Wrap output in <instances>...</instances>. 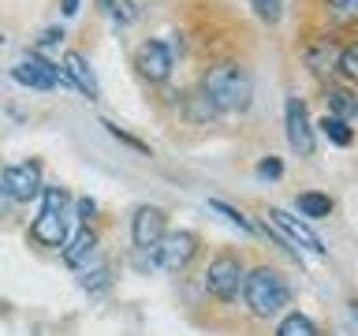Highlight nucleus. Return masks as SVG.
I'll list each match as a JSON object with an SVG mask.
<instances>
[{
	"instance_id": "obj_10",
	"label": "nucleus",
	"mask_w": 358,
	"mask_h": 336,
	"mask_svg": "<svg viewBox=\"0 0 358 336\" xmlns=\"http://www.w3.org/2000/svg\"><path fill=\"white\" fill-rule=\"evenodd\" d=\"M30 239H38L41 246H64V239H67L64 209H49V206H41L38 220L30 224Z\"/></svg>"
},
{
	"instance_id": "obj_23",
	"label": "nucleus",
	"mask_w": 358,
	"mask_h": 336,
	"mask_svg": "<svg viewBox=\"0 0 358 336\" xmlns=\"http://www.w3.org/2000/svg\"><path fill=\"white\" fill-rule=\"evenodd\" d=\"M108 284H112V273H108V265H97L94 273H86V276H83V288H86V291H105Z\"/></svg>"
},
{
	"instance_id": "obj_16",
	"label": "nucleus",
	"mask_w": 358,
	"mask_h": 336,
	"mask_svg": "<svg viewBox=\"0 0 358 336\" xmlns=\"http://www.w3.org/2000/svg\"><path fill=\"white\" fill-rule=\"evenodd\" d=\"M94 246H97V235H94V228H83V232H78L75 239H71V246H64V262L71 265V269H78V265H83L90 254H94Z\"/></svg>"
},
{
	"instance_id": "obj_3",
	"label": "nucleus",
	"mask_w": 358,
	"mask_h": 336,
	"mask_svg": "<svg viewBox=\"0 0 358 336\" xmlns=\"http://www.w3.org/2000/svg\"><path fill=\"white\" fill-rule=\"evenodd\" d=\"M246 280V269L235 254H217L206 269V291L220 302H235L239 299V288Z\"/></svg>"
},
{
	"instance_id": "obj_8",
	"label": "nucleus",
	"mask_w": 358,
	"mask_h": 336,
	"mask_svg": "<svg viewBox=\"0 0 358 336\" xmlns=\"http://www.w3.org/2000/svg\"><path fill=\"white\" fill-rule=\"evenodd\" d=\"M284 123H287V142L299 157H313V127H310V112L302 97H287L284 108Z\"/></svg>"
},
{
	"instance_id": "obj_17",
	"label": "nucleus",
	"mask_w": 358,
	"mask_h": 336,
	"mask_svg": "<svg viewBox=\"0 0 358 336\" xmlns=\"http://www.w3.org/2000/svg\"><path fill=\"white\" fill-rule=\"evenodd\" d=\"M321 134H324V139H329L332 146H351V142H355V131L347 127L343 120L329 116V112H324V120H321Z\"/></svg>"
},
{
	"instance_id": "obj_26",
	"label": "nucleus",
	"mask_w": 358,
	"mask_h": 336,
	"mask_svg": "<svg viewBox=\"0 0 358 336\" xmlns=\"http://www.w3.org/2000/svg\"><path fill=\"white\" fill-rule=\"evenodd\" d=\"M75 209H78V220H83V224H90V220L97 217V202L94 198H78Z\"/></svg>"
},
{
	"instance_id": "obj_12",
	"label": "nucleus",
	"mask_w": 358,
	"mask_h": 336,
	"mask_svg": "<svg viewBox=\"0 0 358 336\" xmlns=\"http://www.w3.org/2000/svg\"><path fill=\"white\" fill-rule=\"evenodd\" d=\"M268 217H273V224H276V228H284V232H287V239L295 243V246L302 243L306 251H313V254H324L321 239H317V235H313V232H310V228H306V224H302L299 217H291L287 209H268Z\"/></svg>"
},
{
	"instance_id": "obj_25",
	"label": "nucleus",
	"mask_w": 358,
	"mask_h": 336,
	"mask_svg": "<svg viewBox=\"0 0 358 336\" xmlns=\"http://www.w3.org/2000/svg\"><path fill=\"white\" fill-rule=\"evenodd\" d=\"M254 11H257V19H265V22H280V0H250Z\"/></svg>"
},
{
	"instance_id": "obj_24",
	"label": "nucleus",
	"mask_w": 358,
	"mask_h": 336,
	"mask_svg": "<svg viewBox=\"0 0 358 336\" xmlns=\"http://www.w3.org/2000/svg\"><path fill=\"white\" fill-rule=\"evenodd\" d=\"M209 209H217V213H224V217H228L231 224H239V228H243V232H254V224H250V220H246V217H243V213H239V209H231V206H224V202H220V198H213V202H209Z\"/></svg>"
},
{
	"instance_id": "obj_31",
	"label": "nucleus",
	"mask_w": 358,
	"mask_h": 336,
	"mask_svg": "<svg viewBox=\"0 0 358 336\" xmlns=\"http://www.w3.org/2000/svg\"><path fill=\"white\" fill-rule=\"evenodd\" d=\"M324 4H329V8H336V11H340V8H347V4H351V0H324Z\"/></svg>"
},
{
	"instance_id": "obj_6",
	"label": "nucleus",
	"mask_w": 358,
	"mask_h": 336,
	"mask_svg": "<svg viewBox=\"0 0 358 336\" xmlns=\"http://www.w3.org/2000/svg\"><path fill=\"white\" fill-rule=\"evenodd\" d=\"M0 183H4V190L15 202H30L41 195V164L38 161H19V164H8L4 172H0Z\"/></svg>"
},
{
	"instance_id": "obj_7",
	"label": "nucleus",
	"mask_w": 358,
	"mask_h": 336,
	"mask_svg": "<svg viewBox=\"0 0 358 336\" xmlns=\"http://www.w3.org/2000/svg\"><path fill=\"white\" fill-rule=\"evenodd\" d=\"M164 235H168L164 209L142 206V209L131 217V239H134V246H138V251H157V243H161Z\"/></svg>"
},
{
	"instance_id": "obj_29",
	"label": "nucleus",
	"mask_w": 358,
	"mask_h": 336,
	"mask_svg": "<svg viewBox=\"0 0 358 336\" xmlns=\"http://www.w3.org/2000/svg\"><path fill=\"white\" fill-rule=\"evenodd\" d=\"M11 206H15V198H11L8 190H4V183H0V217H4V213H8Z\"/></svg>"
},
{
	"instance_id": "obj_9",
	"label": "nucleus",
	"mask_w": 358,
	"mask_h": 336,
	"mask_svg": "<svg viewBox=\"0 0 358 336\" xmlns=\"http://www.w3.org/2000/svg\"><path fill=\"white\" fill-rule=\"evenodd\" d=\"M134 67L145 83H164L172 75V49L164 41H142L134 52Z\"/></svg>"
},
{
	"instance_id": "obj_1",
	"label": "nucleus",
	"mask_w": 358,
	"mask_h": 336,
	"mask_svg": "<svg viewBox=\"0 0 358 336\" xmlns=\"http://www.w3.org/2000/svg\"><path fill=\"white\" fill-rule=\"evenodd\" d=\"M201 94L209 97V105L217 112H246L250 108V97H254V83L246 75V67L220 60L201 75Z\"/></svg>"
},
{
	"instance_id": "obj_13",
	"label": "nucleus",
	"mask_w": 358,
	"mask_h": 336,
	"mask_svg": "<svg viewBox=\"0 0 358 336\" xmlns=\"http://www.w3.org/2000/svg\"><path fill=\"white\" fill-rule=\"evenodd\" d=\"M340 49H343V45H336V38H317L306 49V67L313 75L336 71V64H340Z\"/></svg>"
},
{
	"instance_id": "obj_15",
	"label": "nucleus",
	"mask_w": 358,
	"mask_h": 336,
	"mask_svg": "<svg viewBox=\"0 0 358 336\" xmlns=\"http://www.w3.org/2000/svg\"><path fill=\"white\" fill-rule=\"evenodd\" d=\"M295 206L302 217H310V220H324L332 213V198L329 195H321V190H302V195L295 198Z\"/></svg>"
},
{
	"instance_id": "obj_18",
	"label": "nucleus",
	"mask_w": 358,
	"mask_h": 336,
	"mask_svg": "<svg viewBox=\"0 0 358 336\" xmlns=\"http://www.w3.org/2000/svg\"><path fill=\"white\" fill-rule=\"evenodd\" d=\"M276 336H317V325H313L306 314H287V318L280 321Z\"/></svg>"
},
{
	"instance_id": "obj_4",
	"label": "nucleus",
	"mask_w": 358,
	"mask_h": 336,
	"mask_svg": "<svg viewBox=\"0 0 358 336\" xmlns=\"http://www.w3.org/2000/svg\"><path fill=\"white\" fill-rule=\"evenodd\" d=\"M198 254V235L194 232H168L153 251V262L164 269V273H183V269L194 262Z\"/></svg>"
},
{
	"instance_id": "obj_27",
	"label": "nucleus",
	"mask_w": 358,
	"mask_h": 336,
	"mask_svg": "<svg viewBox=\"0 0 358 336\" xmlns=\"http://www.w3.org/2000/svg\"><path fill=\"white\" fill-rule=\"evenodd\" d=\"M280 172H284V164H280L276 161V157H265V161H257V176H280Z\"/></svg>"
},
{
	"instance_id": "obj_2",
	"label": "nucleus",
	"mask_w": 358,
	"mask_h": 336,
	"mask_svg": "<svg viewBox=\"0 0 358 336\" xmlns=\"http://www.w3.org/2000/svg\"><path fill=\"white\" fill-rule=\"evenodd\" d=\"M243 299H246V307H250L254 318H276V314L291 302V288L276 269L257 265L254 273H246V280H243Z\"/></svg>"
},
{
	"instance_id": "obj_22",
	"label": "nucleus",
	"mask_w": 358,
	"mask_h": 336,
	"mask_svg": "<svg viewBox=\"0 0 358 336\" xmlns=\"http://www.w3.org/2000/svg\"><path fill=\"white\" fill-rule=\"evenodd\" d=\"M108 15H112L116 27H131V22H134V4H131V0H112Z\"/></svg>"
},
{
	"instance_id": "obj_14",
	"label": "nucleus",
	"mask_w": 358,
	"mask_h": 336,
	"mask_svg": "<svg viewBox=\"0 0 358 336\" xmlns=\"http://www.w3.org/2000/svg\"><path fill=\"white\" fill-rule=\"evenodd\" d=\"M324 105H329V116L351 123L358 120V97L347 86H324Z\"/></svg>"
},
{
	"instance_id": "obj_21",
	"label": "nucleus",
	"mask_w": 358,
	"mask_h": 336,
	"mask_svg": "<svg viewBox=\"0 0 358 336\" xmlns=\"http://www.w3.org/2000/svg\"><path fill=\"white\" fill-rule=\"evenodd\" d=\"M101 127H105V131L112 134V139H120L123 146H131V150H138V153H150V146H145L142 139H134V134H127V131H120V127H116V123H112V120H101Z\"/></svg>"
},
{
	"instance_id": "obj_19",
	"label": "nucleus",
	"mask_w": 358,
	"mask_h": 336,
	"mask_svg": "<svg viewBox=\"0 0 358 336\" xmlns=\"http://www.w3.org/2000/svg\"><path fill=\"white\" fill-rule=\"evenodd\" d=\"M213 116H217V108L209 105V97L201 94V90H198V94H187V120L190 123H206Z\"/></svg>"
},
{
	"instance_id": "obj_32",
	"label": "nucleus",
	"mask_w": 358,
	"mask_h": 336,
	"mask_svg": "<svg viewBox=\"0 0 358 336\" xmlns=\"http://www.w3.org/2000/svg\"><path fill=\"white\" fill-rule=\"evenodd\" d=\"M97 8H101V11H108V8H112V0H97Z\"/></svg>"
},
{
	"instance_id": "obj_11",
	"label": "nucleus",
	"mask_w": 358,
	"mask_h": 336,
	"mask_svg": "<svg viewBox=\"0 0 358 336\" xmlns=\"http://www.w3.org/2000/svg\"><path fill=\"white\" fill-rule=\"evenodd\" d=\"M64 71H67V78H71V86L78 90V94H86L90 101H97V97H101L97 75H94V67L86 64V56H83V52L67 49V52H64Z\"/></svg>"
},
{
	"instance_id": "obj_30",
	"label": "nucleus",
	"mask_w": 358,
	"mask_h": 336,
	"mask_svg": "<svg viewBox=\"0 0 358 336\" xmlns=\"http://www.w3.org/2000/svg\"><path fill=\"white\" fill-rule=\"evenodd\" d=\"M78 4H83V0H60V11H64V15H75Z\"/></svg>"
},
{
	"instance_id": "obj_5",
	"label": "nucleus",
	"mask_w": 358,
	"mask_h": 336,
	"mask_svg": "<svg viewBox=\"0 0 358 336\" xmlns=\"http://www.w3.org/2000/svg\"><path fill=\"white\" fill-rule=\"evenodd\" d=\"M11 78H15L19 86H30V90H52L56 83H67V86H71V78H67L64 67L41 60L38 52H27V60L11 67Z\"/></svg>"
},
{
	"instance_id": "obj_33",
	"label": "nucleus",
	"mask_w": 358,
	"mask_h": 336,
	"mask_svg": "<svg viewBox=\"0 0 358 336\" xmlns=\"http://www.w3.org/2000/svg\"><path fill=\"white\" fill-rule=\"evenodd\" d=\"M355 318H358V302H355Z\"/></svg>"
},
{
	"instance_id": "obj_28",
	"label": "nucleus",
	"mask_w": 358,
	"mask_h": 336,
	"mask_svg": "<svg viewBox=\"0 0 358 336\" xmlns=\"http://www.w3.org/2000/svg\"><path fill=\"white\" fill-rule=\"evenodd\" d=\"M60 38H64V30H60V27H49V30L38 38V45H41V49H52V45H60Z\"/></svg>"
},
{
	"instance_id": "obj_20",
	"label": "nucleus",
	"mask_w": 358,
	"mask_h": 336,
	"mask_svg": "<svg viewBox=\"0 0 358 336\" xmlns=\"http://www.w3.org/2000/svg\"><path fill=\"white\" fill-rule=\"evenodd\" d=\"M336 71H340L347 83H358V41L343 45L340 49V64H336Z\"/></svg>"
}]
</instances>
